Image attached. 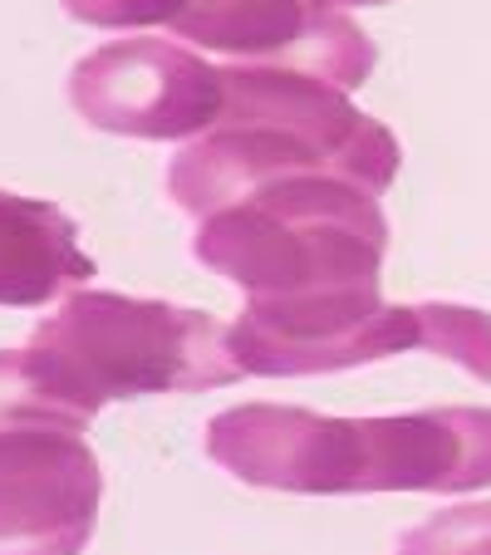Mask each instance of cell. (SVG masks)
<instances>
[{
	"label": "cell",
	"mask_w": 491,
	"mask_h": 555,
	"mask_svg": "<svg viewBox=\"0 0 491 555\" xmlns=\"http://www.w3.org/2000/svg\"><path fill=\"white\" fill-rule=\"evenodd\" d=\"M207 457L261 492H477L491 487V409L330 418L241 403L207 423Z\"/></svg>",
	"instance_id": "6da1fadb"
},
{
	"label": "cell",
	"mask_w": 491,
	"mask_h": 555,
	"mask_svg": "<svg viewBox=\"0 0 491 555\" xmlns=\"http://www.w3.org/2000/svg\"><path fill=\"white\" fill-rule=\"evenodd\" d=\"M227 104L168 168V192L188 217H211L285 178H349L384 197L403 147L345 89L295 69L221 64Z\"/></svg>",
	"instance_id": "7a4b0ae2"
},
{
	"label": "cell",
	"mask_w": 491,
	"mask_h": 555,
	"mask_svg": "<svg viewBox=\"0 0 491 555\" xmlns=\"http://www.w3.org/2000/svg\"><path fill=\"white\" fill-rule=\"evenodd\" d=\"M192 256L236 281L246 305H314L378 291L388 221L349 178H285L202 217Z\"/></svg>",
	"instance_id": "3957f363"
},
{
	"label": "cell",
	"mask_w": 491,
	"mask_h": 555,
	"mask_svg": "<svg viewBox=\"0 0 491 555\" xmlns=\"http://www.w3.org/2000/svg\"><path fill=\"white\" fill-rule=\"evenodd\" d=\"M30 349L85 413H99L114 399L207 393L246 374L217 314L89 285L35 325Z\"/></svg>",
	"instance_id": "277c9868"
},
{
	"label": "cell",
	"mask_w": 491,
	"mask_h": 555,
	"mask_svg": "<svg viewBox=\"0 0 491 555\" xmlns=\"http://www.w3.org/2000/svg\"><path fill=\"white\" fill-rule=\"evenodd\" d=\"M236 364L256 378L339 374L374 359L432 345V300L388 305L384 291L335 295L314 305H246L227 330Z\"/></svg>",
	"instance_id": "5b68a950"
},
{
	"label": "cell",
	"mask_w": 491,
	"mask_h": 555,
	"mask_svg": "<svg viewBox=\"0 0 491 555\" xmlns=\"http://www.w3.org/2000/svg\"><path fill=\"white\" fill-rule=\"evenodd\" d=\"M69 104L99 133L172 143L197 138L227 104L221 64L168 40H114L69 69Z\"/></svg>",
	"instance_id": "8992f818"
},
{
	"label": "cell",
	"mask_w": 491,
	"mask_h": 555,
	"mask_svg": "<svg viewBox=\"0 0 491 555\" xmlns=\"http://www.w3.org/2000/svg\"><path fill=\"white\" fill-rule=\"evenodd\" d=\"M182 44L227 54L231 64L295 69L354 94L378 64V50L354 15L324 0H192V11L172 21Z\"/></svg>",
	"instance_id": "52a82bcc"
},
{
	"label": "cell",
	"mask_w": 491,
	"mask_h": 555,
	"mask_svg": "<svg viewBox=\"0 0 491 555\" xmlns=\"http://www.w3.org/2000/svg\"><path fill=\"white\" fill-rule=\"evenodd\" d=\"M99 502L104 472L85 438L0 433V555H85Z\"/></svg>",
	"instance_id": "ba28073f"
},
{
	"label": "cell",
	"mask_w": 491,
	"mask_h": 555,
	"mask_svg": "<svg viewBox=\"0 0 491 555\" xmlns=\"http://www.w3.org/2000/svg\"><path fill=\"white\" fill-rule=\"evenodd\" d=\"M85 281H94V261L79 251L74 217L44 197L0 192V305L35 310Z\"/></svg>",
	"instance_id": "9c48e42d"
},
{
	"label": "cell",
	"mask_w": 491,
	"mask_h": 555,
	"mask_svg": "<svg viewBox=\"0 0 491 555\" xmlns=\"http://www.w3.org/2000/svg\"><path fill=\"white\" fill-rule=\"evenodd\" d=\"M89 423H94V413H85L54 384L44 359L35 354L30 345L0 349V433L44 428V433H74V438H85Z\"/></svg>",
	"instance_id": "30bf717a"
},
{
	"label": "cell",
	"mask_w": 491,
	"mask_h": 555,
	"mask_svg": "<svg viewBox=\"0 0 491 555\" xmlns=\"http://www.w3.org/2000/svg\"><path fill=\"white\" fill-rule=\"evenodd\" d=\"M393 555H491V502H467L432 512L398 535Z\"/></svg>",
	"instance_id": "8fae6325"
},
{
	"label": "cell",
	"mask_w": 491,
	"mask_h": 555,
	"mask_svg": "<svg viewBox=\"0 0 491 555\" xmlns=\"http://www.w3.org/2000/svg\"><path fill=\"white\" fill-rule=\"evenodd\" d=\"M60 5L69 21L99 30H147V25L172 30V21L192 11V0H60Z\"/></svg>",
	"instance_id": "7c38bea8"
},
{
	"label": "cell",
	"mask_w": 491,
	"mask_h": 555,
	"mask_svg": "<svg viewBox=\"0 0 491 555\" xmlns=\"http://www.w3.org/2000/svg\"><path fill=\"white\" fill-rule=\"evenodd\" d=\"M324 5H335V11H345V5H378V0H324Z\"/></svg>",
	"instance_id": "4fadbf2b"
}]
</instances>
